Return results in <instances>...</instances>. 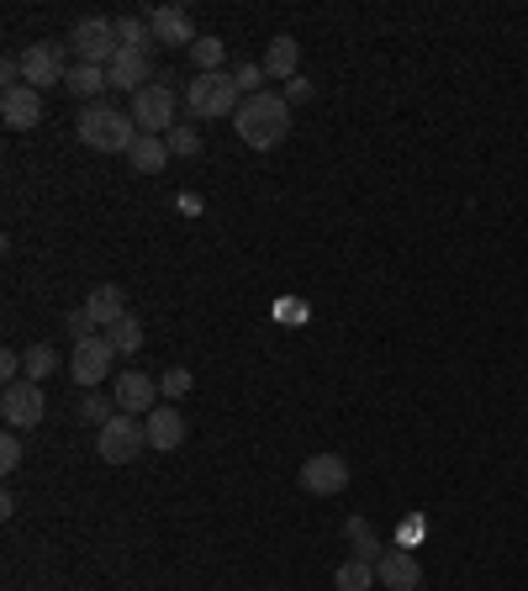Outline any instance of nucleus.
Masks as SVG:
<instances>
[{
  "mask_svg": "<svg viewBox=\"0 0 528 591\" xmlns=\"http://www.w3.org/2000/svg\"><path fill=\"white\" fill-rule=\"evenodd\" d=\"M233 132L239 143L254 149V154H270L291 138V101L281 90H259V95H244V106L233 112Z\"/></svg>",
  "mask_w": 528,
  "mask_h": 591,
  "instance_id": "f257e3e1",
  "label": "nucleus"
},
{
  "mask_svg": "<svg viewBox=\"0 0 528 591\" xmlns=\"http://www.w3.org/2000/svg\"><path fill=\"white\" fill-rule=\"evenodd\" d=\"M75 138H80L85 149H95V154H127L138 143V121H132V112H117V106L95 101V106L80 112Z\"/></svg>",
  "mask_w": 528,
  "mask_h": 591,
  "instance_id": "f03ea898",
  "label": "nucleus"
},
{
  "mask_svg": "<svg viewBox=\"0 0 528 591\" xmlns=\"http://www.w3.org/2000/svg\"><path fill=\"white\" fill-rule=\"evenodd\" d=\"M185 106H191L202 121L233 117V112L244 106V90H239V79L233 75H196L191 85H185Z\"/></svg>",
  "mask_w": 528,
  "mask_h": 591,
  "instance_id": "7ed1b4c3",
  "label": "nucleus"
},
{
  "mask_svg": "<svg viewBox=\"0 0 528 591\" xmlns=\"http://www.w3.org/2000/svg\"><path fill=\"white\" fill-rule=\"evenodd\" d=\"M175 112H180V95L169 90V79H154V85H143V90L132 95V121H138V132L164 138V132L175 127Z\"/></svg>",
  "mask_w": 528,
  "mask_h": 591,
  "instance_id": "20e7f679",
  "label": "nucleus"
},
{
  "mask_svg": "<svg viewBox=\"0 0 528 591\" xmlns=\"http://www.w3.org/2000/svg\"><path fill=\"white\" fill-rule=\"evenodd\" d=\"M143 449H149V434H143V423L127 417V412H117V417L95 434V454H101L106 465H132Z\"/></svg>",
  "mask_w": 528,
  "mask_h": 591,
  "instance_id": "39448f33",
  "label": "nucleus"
},
{
  "mask_svg": "<svg viewBox=\"0 0 528 591\" xmlns=\"http://www.w3.org/2000/svg\"><path fill=\"white\" fill-rule=\"evenodd\" d=\"M75 59L80 64H95V69H106L112 59H117V22L112 16H85V22H75Z\"/></svg>",
  "mask_w": 528,
  "mask_h": 591,
  "instance_id": "423d86ee",
  "label": "nucleus"
},
{
  "mask_svg": "<svg viewBox=\"0 0 528 591\" xmlns=\"http://www.w3.org/2000/svg\"><path fill=\"white\" fill-rule=\"evenodd\" d=\"M64 79H69V53H64V42H33V48H22V85L53 90V85H64Z\"/></svg>",
  "mask_w": 528,
  "mask_h": 591,
  "instance_id": "0eeeda50",
  "label": "nucleus"
},
{
  "mask_svg": "<svg viewBox=\"0 0 528 591\" xmlns=\"http://www.w3.org/2000/svg\"><path fill=\"white\" fill-rule=\"evenodd\" d=\"M0 417H5V428H16V434L38 428L42 417H48V396H42L38 381H11L5 396H0Z\"/></svg>",
  "mask_w": 528,
  "mask_h": 591,
  "instance_id": "6e6552de",
  "label": "nucleus"
},
{
  "mask_svg": "<svg viewBox=\"0 0 528 591\" xmlns=\"http://www.w3.org/2000/svg\"><path fill=\"white\" fill-rule=\"evenodd\" d=\"M75 381H80L85 391H95L101 381H112V364H117V349H112V338L101 333V338H80L75 344Z\"/></svg>",
  "mask_w": 528,
  "mask_h": 591,
  "instance_id": "1a4fd4ad",
  "label": "nucleus"
},
{
  "mask_svg": "<svg viewBox=\"0 0 528 591\" xmlns=\"http://www.w3.org/2000/svg\"><path fill=\"white\" fill-rule=\"evenodd\" d=\"M344 486H349L344 454H312V460H301V491H312V497H338Z\"/></svg>",
  "mask_w": 528,
  "mask_h": 591,
  "instance_id": "9d476101",
  "label": "nucleus"
},
{
  "mask_svg": "<svg viewBox=\"0 0 528 591\" xmlns=\"http://www.w3.org/2000/svg\"><path fill=\"white\" fill-rule=\"evenodd\" d=\"M149 27H154L159 48H185L191 53V42H196V22H191L185 5H154L149 11Z\"/></svg>",
  "mask_w": 528,
  "mask_h": 591,
  "instance_id": "9b49d317",
  "label": "nucleus"
},
{
  "mask_svg": "<svg viewBox=\"0 0 528 591\" xmlns=\"http://www.w3.org/2000/svg\"><path fill=\"white\" fill-rule=\"evenodd\" d=\"M143 434H149V449H159V454H169V449H180L185 444V434H191V423H185V412L180 407H169V401H159L149 417H143Z\"/></svg>",
  "mask_w": 528,
  "mask_h": 591,
  "instance_id": "f8f14e48",
  "label": "nucleus"
},
{
  "mask_svg": "<svg viewBox=\"0 0 528 591\" xmlns=\"http://www.w3.org/2000/svg\"><path fill=\"white\" fill-rule=\"evenodd\" d=\"M0 121H5L11 132H33L42 121V90H33V85L0 90Z\"/></svg>",
  "mask_w": 528,
  "mask_h": 591,
  "instance_id": "ddd939ff",
  "label": "nucleus"
},
{
  "mask_svg": "<svg viewBox=\"0 0 528 591\" xmlns=\"http://www.w3.org/2000/svg\"><path fill=\"white\" fill-rule=\"evenodd\" d=\"M375 581L386 591H417L423 587V565L412 550H386L375 560Z\"/></svg>",
  "mask_w": 528,
  "mask_h": 591,
  "instance_id": "4468645a",
  "label": "nucleus"
},
{
  "mask_svg": "<svg viewBox=\"0 0 528 591\" xmlns=\"http://www.w3.org/2000/svg\"><path fill=\"white\" fill-rule=\"evenodd\" d=\"M117 407H123L127 417H149V412L159 407V381H154V375H143V370L117 375Z\"/></svg>",
  "mask_w": 528,
  "mask_h": 591,
  "instance_id": "2eb2a0df",
  "label": "nucleus"
},
{
  "mask_svg": "<svg viewBox=\"0 0 528 591\" xmlns=\"http://www.w3.org/2000/svg\"><path fill=\"white\" fill-rule=\"evenodd\" d=\"M106 75L117 90H143V85H154V53H138V48H117V59L106 64Z\"/></svg>",
  "mask_w": 528,
  "mask_h": 591,
  "instance_id": "dca6fc26",
  "label": "nucleus"
},
{
  "mask_svg": "<svg viewBox=\"0 0 528 591\" xmlns=\"http://www.w3.org/2000/svg\"><path fill=\"white\" fill-rule=\"evenodd\" d=\"M85 312L95 317V327L106 333V327H117L127 317V296H123V285H95L90 296H85Z\"/></svg>",
  "mask_w": 528,
  "mask_h": 591,
  "instance_id": "f3484780",
  "label": "nucleus"
},
{
  "mask_svg": "<svg viewBox=\"0 0 528 591\" xmlns=\"http://www.w3.org/2000/svg\"><path fill=\"white\" fill-rule=\"evenodd\" d=\"M265 75L281 79V85L301 75V48H296V38H291V33L270 38V48H265Z\"/></svg>",
  "mask_w": 528,
  "mask_h": 591,
  "instance_id": "a211bd4d",
  "label": "nucleus"
},
{
  "mask_svg": "<svg viewBox=\"0 0 528 591\" xmlns=\"http://www.w3.org/2000/svg\"><path fill=\"white\" fill-rule=\"evenodd\" d=\"M169 143L164 138H154V132H138V143L127 149V164H132V175H159L164 164H169Z\"/></svg>",
  "mask_w": 528,
  "mask_h": 591,
  "instance_id": "6ab92c4d",
  "label": "nucleus"
},
{
  "mask_svg": "<svg viewBox=\"0 0 528 591\" xmlns=\"http://www.w3.org/2000/svg\"><path fill=\"white\" fill-rule=\"evenodd\" d=\"M64 90L95 106V101H101V90H112V75H106V69H95V64H75L69 79H64Z\"/></svg>",
  "mask_w": 528,
  "mask_h": 591,
  "instance_id": "aec40b11",
  "label": "nucleus"
},
{
  "mask_svg": "<svg viewBox=\"0 0 528 591\" xmlns=\"http://www.w3.org/2000/svg\"><path fill=\"white\" fill-rule=\"evenodd\" d=\"M59 370V349L53 344H33V349H22V381H48Z\"/></svg>",
  "mask_w": 528,
  "mask_h": 591,
  "instance_id": "412c9836",
  "label": "nucleus"
},
{
  "mask_svg": "<svg viewBox=\"0 0 528 591\" xmlns=\"http://www.w3.org/2000/svg\"><path fill=\"white\" fill-rule=\"evenodd\" d=\"M222 59H228V42L222 38H196L191 42V64H196V75H222Z\"/></svg>",
  "mask_w": 528,
  "mask_h": 591,
  "instance_id": "4be33fe9",
  "label": "nucleus"
},
{
  "mask_svg": "<svg viewBox=\"0 0 528 591\" xmlns=\"http://www.w3.org/2000/svg\"><path fill=\"white\" fill-rule=\"evenodd\" d=\"M333 587L338 591H370L375 587V565H370V560H344V565L333 570Z\"/></svg>",
  "mask_w": 528,
  "mask_h": 591,
  "instance_id": "5701e85b",
  "label": "nucleus"
},
{
  "mask_svg": "<svg viewBox=\"0 0 528 591\" xmlns=\"http://www.w3.org/2000/svg\"><path fill=\"white\" fill-rule=\"evenodd\" d=\"M117 42H123V48H138V53H149V48H154V27H149V16H117Z\"/></svg>",
  "mask_w": 528,
  "mask_h": 591,
  "instance_id": "b1692460",
  "label": "nucleus"
},
{
  "mask_svg": "<svg viewBox=\"0 0 528 591\" xmlns=\"http://www.w3.org/2000/svg\"><path fill=\"white\" fill-rule=\"evenodd\" d=\"M344 534H349V544H355V560H370V565H375V560H381V544H375V534H370V523L365 517H349V523H344Z\"/></svg>",
  "mask_w": 528,
  "mask_h": 591,
  "instance_id": "393cba45",
  "label": "nucleus"
},
{
  "mask_svg": "<svg viewBox=\"0 0 528 591\" xmlns=\"http://www.w3.org/2000/svg\"><path fill=\"white\" fill-rule=\"evenodd\" d=\"M106 338H112L117 355H138V349H143V322H138V317H123L117 327H106Z\"/></svg>",
  "mask_w": 528,
  "mask_h": 591,
  "instance_id": "a878e982",
  "label": "nucleus"
},
{
  "mask_svg": "<svg viewBox=\"0 0 528 591\" xmlns=\"http://www.w3.org/2000/svg\"><path fill=\"white\" fill-rule=\"evenodd\" d=\"M164 143H169V154H175V158H196V154H202V132H196V127H180V121L164 132Z\"/></svg>",
  "mask_w": 528,
  "mask_h": 591,
  "instance_id": "bb28decb",
  "label": "nucleus"
},
{
  "mask_svg": "<svg viewBox=\"0 0 528 591\" xmlns=\"http://www.w3.org/2000/svg\"><path fill=\"white\" fill-rule=\"evenodd\" d=\"M117 412H123V407H117V396H101V391H90V396H85V407H80V417H85V423H95V428H106Z\"/></svg>",
  "mask_w": 528,
  "mask_h": 591,
  "instance_id": "cd10ccee",
  "label": "nucleus"
},
{
  "mask_svg": "<svg viewBox=\"0 0 528 591\" xmlns=\"http://www.w3.org/2000/svg\"><path fill=\"white\" fill-rule=\"evenodd\" d=\"M191 386H196V375H191L185 364H175V370H164V375H159V396H169V401L191 396Z\"/></svg>",
  "mask_w": 528,
  "mask_h": 591,
  "instance_id": "c85d7f7f",
  "label": "nucleus"
},
{
  "mask_svg": "<svg viewBox=\"0 0 528 591\" xmlns=\"http://www.w3.org/2000/svg\"><path fill=\"white\" fill-rule=\"evenodd\" d=\"M64 327H69V338H75V344H80V338H95V317L85 312V301L69 317H64Z\"/></svg>",
  "mask_w": 528,
  "mask_h": 591,
  "instance_id": "c756f323",
  "label": "nucleus"
},
{
  "mask_svg": "<svg viewBox=\"0 0 528 591\" xmlns=\"http://www.w3.org/2000/svg\"><path fill=\"white\" fill-rule=\"evenodd\" d=\"M281 95L291 101V106H307V101L318 95V85H312L307 75H296V79H285V90H281Z\"/></svg>",
  "mask_w": 528,
  "mask_h": 591,
  "instance_id": "7c9ffc66",
  "label": "nucleus"
},
{
  "mask_svg": "<svg viewBox=\"0 0 528 591\" xmlns=\"http://www.w3.org/2000/svg\"><path fill=\"white\" fill-rule=\"evenodd\" d=\"M16 465H22V434L5 428V438H0V471H16Z\"/></svg>",
  "mask_w": 528,
  "mask_h": 591,
  "instance_id": "2f4dec72",
  "label": "nucleus"
},
{
  "mask_svg": "<svg viewBox=\"0 0 528 591\" xmlns=\"http://www.w3.org/2000/svg\"><path fill=\"white\" fill-rule=\"evenodd\" d=\"M233 79H239V90H244V95H259V79H265V64H239V69H233Z\"/></svg>",
  "mask_w": 528,
  "mask_h": 591,
  "instance_id": "473e14b6",
  "label": "nucleus"
},
{
  "mask_svg": "<svg viewBox=\"0 0 528 591\" xmlns=\"http://www.w3.org/2000/svg\"><path fill=\"white\" fill-rule=\"evenodd\" d=\"M423 534H428V523H423V517H407L402 528H397V550H412Z\"/></svg>",
  "mask_w": 528,
  "mask_h": 591,
  "instance_id": "72a5a7b5",
  "label": "nucleus"
},
{
  "mask_svg": "<svg viewBox=\"0 0 528 591\" xmlns=\"http://www.w3.org/2000/svg\"><path fill=\"white\" fill-rule=\"evenodd\" d=\"M275 317H281V322H307V307H301V301H275Z\"/></svg>",
  "mask_w": 528,
  "mask_h": 591,
  "instance_id": "f704fd0d",
  "label": "nucleus"
},
{
  "mask_svg": "<svg viewBox=\"0 0 528 591\" xmlns=\"http://www.w3.org/2000/svg\"><path fill=\"white\" fill-rule=\"evenodd\" d=\"M0 375H5V381H16V375H22V355H16V349H5V355H0Z\"/></svg>",
  "mask_w": 528,
  "mask_h": 591,
  "instance_id": "c9c22d12",
  "label": "nucleus"
}]
</instances>
